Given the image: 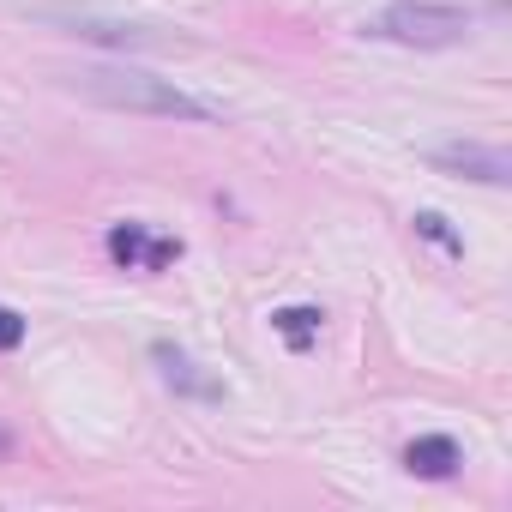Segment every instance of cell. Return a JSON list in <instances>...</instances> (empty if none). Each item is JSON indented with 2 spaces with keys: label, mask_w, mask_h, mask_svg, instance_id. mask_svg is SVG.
<instances>
[{
  "label": "cell",
  "mask_w": 512,
  "mask_h": 512,
  "mask_svg": "<svg viewBox=\"0 0 512 512\" xmlns=\"http://www.w3.org/2000/svg\"><path fill=\"white\" fill-rule=\"evenodd\" d=\"M416 235H422V241H434L440 253H452V260L464 253V241H458V235L446 229V217H440V211H416Z\"/></svg>",
  "instance_id": "8"
},
{
  "label": "cell",
  "mask_w": 512,
  "mask_h": 512,
  "mask_svg": "<svg viewBox=\"0 0 512 512\" xmlns=\"http://www.w3.org/2000/svg\"><path fill=\"white\" fill-rule=\"evenodd\" d=\"M458 464H464V452H458L452 434H416L404 446V470L422 476V482H446V476H458Z\"/></svg>",
  "instance_id": "4"
},
{
  "label": "cell",
  "mask_w": 512,
  "mask_h": 512,
  "mask_svg": "<svg viewBox=\"0 0 512 512\" xmlns=\"http://www.w3.org/2000/svg\"><path fill=\"white\" fill-rule=\"evenodd\" d=\"M19 344H25V320H19L13 308H0V356L19 350Z\"/></svg>",
  "instance_id": "9"
},
{
  "label": "cell",
  "mask_w": 512,
  "mask_h": 512,
  "mask_svg": "<svg viewBox=\"0 0 512 512\" xmlns=\"http://www.w3.org/2000/svg\"><path fill=\"white\" fill-rule=\"evenodd\" d=\"M362 31L380 37V43H404V49H452V43L470 37V13L446 7V0H392Z\"/></svg>",
  "instance_id": "2"
},
{
  "label": "cell",
  "mask_w": 512,
  "mask_h": 512,
  "mask_svg": "<svg viewBox=\"0 0 512 512\" xmlns=\"http://www.w3.org/2000/svg\"><path fill=\"white\" fill-rule=\"evenodd\" d=\"M434 163H440V169H458V175H470V181H488V187H506V181H512V163H506V151H494V145H446V151H434Z\"/></svg>",
  "instance_id": "5"
},
{
  "label": "cell",
  "mask_w": 512,
  "mask_h": 512,
  "mask_svg": "<svg viewBox=\"0 0 512 512\" xmlns=\"http://www.w3.org/2000/svg\"><path fill=\"white\" fill-rule=\"evenodd\" d=\"M157 368H163V380H169V386H181V392H199V398H217V380H199V368H193L181 350L157 344Z\"/></svg>",
  "instance_id": "6"
},
{
  "label": "cell",
  "mask_w": 512,
  "mask_h": 512,
  "mask_svg": "<svg viewBox=\"0 0 512 512\" xmlns=\"http://www.w3.org/2000/svg\"><path fill=\"white\" fill-rule=\"evenodd\" d=\"M320 320H326L320 308H278V314H272V326L284 332V344H290V350H308V344L320 338Z\"/></svg>",
  "instance_id": "7"
},
{
  "label": "cell",
  "mask_w": 512,
  "mask_h": 512,
  "mask_svg": "<svg viewBox=\"0 0 512 512\" xmlns=\"http://www.w3.org/2000/svg\"><path fill=\"white\" fill-rule=\"evenodd\" d=\"M73 91L109 103V109H133V115H169V121H217V109L193 91H181L175 79H151L139 67H85L67 79Z\"/></svg>",
  "instance_id": "1"
},
{
  "label": "cell",
  "mask_w": 512,
  "mask_h": 512,
  "mask_svg": "<svg viewBox=\"0 0 512 512\" xmlns=\"http://www.w3.org/2000/svg\"><path fill=\"white\" fill-rule=\"evenodd\" d=\"M109 260L127 272H163L181 260V241L169 235H145V223H115L109 229Z\"/></svg>",
  "instance_id": "3"
}]
</instances>
